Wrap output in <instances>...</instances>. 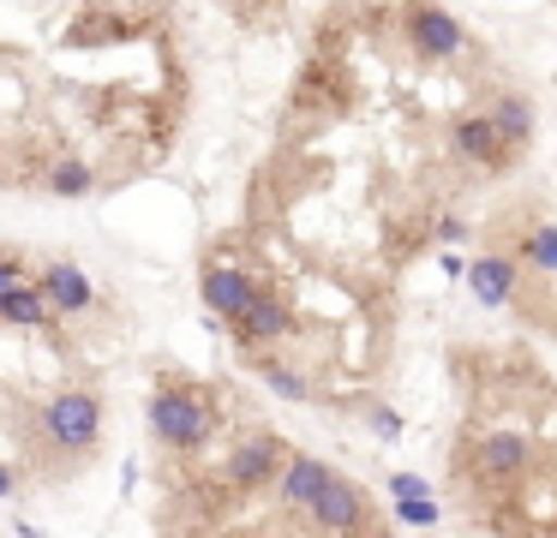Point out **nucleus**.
I'll return each instance as SVG.
<instances>
[{"mask_svg": "<svg viewBox=\"0 0 557 538\" xmlns=\"http://www.w3.org/2000/svg\"><path fill=\"white\" fill-rule=\"evenodd\" d=\"M324 478H330V461H318V454H288V461H282V473H276V497H282V509L306 514Z\"/></svg>", "mask_w": 557, "mask_h": 538, "instance_id": "nucleus-9", "label": "nucleus"}, {"mask_svg": "<svg viewBox=\"0 0 557 538\" xmlns=\"http://www.w3.org/2000/svg\"><path fill=\"white\" fill-rule=\"evenodd\" d=\"M521 466H528V442L516 437V430H497V437H485L480 461H473V473L485 478L492 490H509L521 478Z\"/></svg>", "mask_w": 557, "mask_h": 538, "instance_id": "nucleus-8", "label": "nucleus"}, {"mask_svg": "<svg viewBox=\"0 0 557 538\" xmlns=\"http://www.w3.org/2000/svg\"><path fill=\"white\" fill-rule=\"evenodd\" d=\"M306 526H318V533H372L377 521H372V502H366V490L330 466V478L318 485L312 509H306Z\"/></svg>", "mask_w": 557, "mask_h": 538, "instance_id": "nucleus-3", "label": "nucleus"}, {"mask_svg": "<svg viewBox=\"0 0 557 538\" xmlns=\"http://www.w3.org/2000/svg\"><path fill=\"white\" fill-rule=\"evenodd\" d=\"M0 323H13V329H42L49 323V293L42 281H13L0 293Z\"/></svg>", "mask_w": 557, "mask_h": 538, "instance_id": "nucleus-13", "label": "nucleus"}, {"mask_svg": "<svg viewBox=\"0 0 557 538\" xmlns=\"http://www.w3.org/2000/svg\"><path fill=\"white\" fill-rule=\"evenodd\" d=\"M408 42L420 60H456L461 48H468V36H461V24L449 18L444 7H432V0H408Z\"/></svg>", "mask_w": 557, "mask_h": 538, "instance_id": "nucleus-6", "label": "nucleus"}, {"mask_svg": "<svg viewBox=\"0 0 557 538\" xmlns=\"http://www.w3.org/2000/svg\"><path fill=\"white\" fill-rule=\"evenodd\" d=\"M252 293H258V281H252V270H240V263H210L205 270V305L216 311L222 323H228Z\"/></svg>", "mask_w": 557, "mask_h": 538, "instance_id": "nucleus-10", "label": "nucleus"}, {"mask_svg": "<svg viewBox=\"0 0 557 538\" xmlns=\"http://www.w3.org/2000/svg\"><path fill=\"white\" fill-rule=\"evenodd\" d=\"M366 418H372V430H377V437H389V442L401 437V418L389 413V406H366Z\"/></svg>", "mask_w": 557, "mask_h": 538, "instance_id": "nucleus-19", "label": "nucleus"}, {"mask_svg": "<svg viewBox=\"0 0 557 538\" xmlns=\"http://www.w3.org/2000/svg\"><path fill=\"white\" fill-rule=\"evenodd\" d=\"M37 437L54 454H85L102 437V401L90 389H61L37 406Z\"/></svg>", "mask_w": 557, "mask_h": 538, "instance_id": "nucleus-2", "label": "nucleus"}, {"mask_svg": "<svg viewBox=\"0 0 557 538\" xmlns=\"http://www.w3.org/2000/svg\"><path fill=\"white\" fill-rule=\"evenodd\" d=\"M456 150H461V162H480V167H504L509 162V150H504V138H497L492 114H461L456 120Z\"/></svg>", "mask_w": 557, "mask_h": 538, "instance_id": "nucleus-11", "label": "nucleus"}, {"mask_svg": "<svg viewBox=\"0 0 557 538\" xmlns=\"http://www.w3.org/2000/svg\"><path fill=\"white\" fill-rule=\"evenodd\" d=\"M468 287H473V299H480V305H509V299H516V287H521V275H516V263L509 258H480L468 270Z\"/></svg>", "mask_w": 557, "mask_h": 538, "instance_id": "nucleus-12", "label": "nucleus"}, {"mask_svg": "<svg viewBox=\"0 0 557 538\" xmlns=\"http://www.w3.org/2000/svg\"><path fill=\"white\" fill-rule=\"evenodd\" d=\"M252 371L264 377V389H276V395H282V401H306V395H312V383H306L300 371L288 365V359H270V353H264Z\"/></svg>", "mask_w": 557, "mask_h": 538, "instance_id": "nucleus-15", "label": "nucleus"}, {"mask_svg": "<svg viewBox=\"0 0 557 538\" xmlns=\"http://www.w3.org/2000/svg\"><path fill=\"white\" fill-rule=\"evenodd\" d=\"M13 281H25V275H18V258H7V251H0V293H7Z\"/></svg>", "mask_w": 557, "mask_h": 538, "instance_id": "nucleus-21", "label": "nucleus"}, {"mask_svg": "<svg viewBox=\"0 0 557 538\" xmlns=\"http://www.w3.org/2000/svg\"><path fill=\"white\" fill-rule=\"evenodd\" d=\"M90 186H97V174H90L85 162H54L49 167V191H54V198H85Z\"/></svg>", "mask_w": 557, "mask_h": 538, "instance_id": "nucleus-16", "label": "nucleus"}, {"mask_svg": "<svg viewBox=\"0 0 557 538\" xmlns=\"http://www.w3.org/2000/svg\"><path fill=\"white\" fill-rule=\"evenodd\" d=\"M7 490H13V466L0 461V497H7Z\"/></svg>", "mask_w": 557, "mask_h": 538, "instance_id": "nucleus-23", "label": "nucleus"}, {"mask_svg": "<svg viewBox=\"0 0 557 538\" xmlns=\"http://www.w3.org/2000/svg\"><path fill=\"white\" fill-rule=\"evenodd\" d=\"M42 293H49V311H61V317H85L97 305V287H90V275L78 263H49L42 270Z\"/></svg>", "mask_w": 557, "mask_h": 538, "instance_id": "nucleus-7", "label": "nucleus"}, {"mask_svg": "<svg viewBox=\"0 0 557 538\" xmlns=\"http://www.w3.org/2000/svg\"><path fill=\"white\" fill-rule=\"evenodd\" d=\"M528 263L540 275H557V222H545V227L528 234Z\"/></svg>", "mask_w": 557, "mask_h": 538, "instance_id": "nucleus-17", "label": "nucleus"}, {"mask_svg": "<svg viewBox=\"0 0 557 538\" xmlns=\"http://www.w3.org/2000/svg\"><path fill=\"white\" fill-rule=\"evenodd\" d=\"M437 239H444V246H456V239H468V222H437Z\"/></svg>", "mask_w": 557, "mask_h": 538, "instance_id": "nucleus-22", "label": "nucleus"}, {"mask_svg": "<svg viewBox=\"0 0 557 538\" xmlns=\"http://www.w3.org/2000/svg\"><path fill=\"white\" fill-rule=\"evenodd\" d=\"M389 497H425V478L420 473H389Z\"/></svg>", "mask_w": 557, "mask_h": 538, "instance_id": "nucleus-20", "label": "nucleus"}, {"mask_svg": "<svg viewBox=\"0 0 557 538\" xmlns=\"http://www.w3.org/2000/svg\"><path fill=\"white\" fill-rule=\"evenodd\" d=\"M396 521H401V526H437L444 514H437L432 490H425V497H396Z\"/></svg>", "mask_w": 557, "mask_h": 538, "instance_id": "nucleus-18", "label": "nucleus"}, {"mask_svg": "<svg viewBox=\"0 0 557 538\" xmlns=\"http://www.w3.org/2000/svg\"><path fill=\"white\" fill-rule=\"evenodd\" d=\"M282 461H288V449H282L270 430H258V437H246L240 449L228 454V466H222V478H228L234 497H252V490H264L270 478L282 473Z\"/></svg>", "mask_w": 557, "mask_h": 538, "instance_id": "nucleus-5", "label": "nucleus"}, {"mask_svg": "<svg viewBox=\"0 0 557 538\" xmlns=\"http://www.w3.org/2000/svg\"><path fill=\"white\" fill-rule=\"evenodd\" d=\"M492 126H497V138H504V150L509 155H516L521 150V143H528L533 138V102H528V96H497V108H492Z\"/></svg>", "mask_w": 557, "mask_h": 538, "instance_id": "nucleus-14", "label": "nucleus"}, {"mask_svg": "<svg viewBox=\"0 0 557 538\" xmlns=\"http://www.w3.org/2000/svg\"><path fill=\"white\" fill-rule=\"evenodd\" d=\"M210 430H216V406H210L205 389H193V383H162V389L150 395V437H157L162 449L193 454L210 442Z\"/></svg>", "mask_w": 557, "mask_h": 538, "instance_id": "nucleus-1", "label": "nucleus"}, {"mask_svg": "<svg viewBox=\"0 0 557 538\" xmlns=\"http://www.w3.org/2000/svg\"><path fill=\"white\" fill-rule=\"evenodd\" d=\"M228 329H234V341H240V347L264 353L270 341L294 335V311H288V299H276L270 287H258V293H252V299H246V305L228 317Z\"/></svg>", "mask_w": 557, "mask_h": 538, "instance_id": "nucleus-4", "label": "nucleus"}]
</instances>
